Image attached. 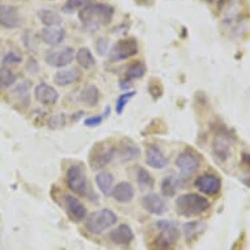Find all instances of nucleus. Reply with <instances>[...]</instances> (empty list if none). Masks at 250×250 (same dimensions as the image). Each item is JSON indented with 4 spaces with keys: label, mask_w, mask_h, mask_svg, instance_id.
<instances>
[{
    "label": "nucleus",
    "mask_w": 250,
    "mask_h": 250,
    "mask_svg": "<svg viewBox=\"0 0 250 250\" xmlns=\"http://www.w3.org/2000/svg\"><path fill=\"white\" fill-rule=\"evenodd\" d=\"M119 159L122 161H132L140 156V149L134 142L130 139L123 140L118 149Z\"/></svg>",
    "instance_id": "nucleus-19"
},
{
    "label": "nucleus",
    "mask_w": 250,
    "mask_h": 250,
    "mask_svg": "<svg viewBox=\"0 0 250 250\" xmlns=\"http://www.w3.org/2000/svg\"><path fill=\"white\" fill-rule=\"evenodd\" d=\"M177 212L182 216H198L209 208V202L199 194H184L177 198Z\"/></svg>",
    "instance_id": "nucleus-2"
},
{
    "label": "nucleus",
    "mask_w": 250,
    "mask_h": 250,
    "mask_svg": "<svg viewBox=\"0 0 250 250\" xmlns=\"http://www.w3.org/2000/svg\"><path fill=\"white\" fill-rule=\"evenodd\" d=\"M142 206L148 212L153 213V215H163L167 211V205H165L164 199L155 193L144 195L142 198Z\"/></svg>",
    "instance_id": "nucleus-15"
},
{
    "label": "nucleus",
    "mask_w": 250,
    "mask_h": 250,
    "mask_svg": "<svg viewBox=\"0 0 250 250\" xmlns=\"http://www.w3.org/2000/svg\"><path fill=\"white\" fill-rule=\"evenodd\" d=\"M213 152L215 155L222 159V160H226L227 157L229 156V146L227 143L226 140H223L222 138H217L215 142H213Z\"/></svg>",
    "instance_id": "nucleus-29"
},
{
    "label": "nucleus",
    "mask_w": 250,
    "mask_h": 250,
    "mask_svg": "<svg viewBox=\"0 0 250 250\" xmlns=\"http://www.w3.org/2000/svg\"><path fill=\"white\" fill-rule=\"evenodd\" d=\"M244 184H245L246 186H249V188H250V178H246V180H244Z\"/></svg>",
    "instance_id": "nucleus-39"
},
{
    "label": "nucleus",
    "mask_w": 250,
    "mask_h": 250,
    "mask_svg": "<svg viewBox=\"0 0 250 250\" xmlns=\"http://www.w3.org/2000/svg\"><path fill=\"white\" fill-rule=\"evenodd\" d=\"M96 184H97V188L100 189V191L105 195V197H109L111 195V190H113V184H114V177L110 172H100L96 177Z\"/></svg>",
    "instance_id": "nucleus-23"
},
{
    "label": "nucleus",
    "mask_w": 250,
    "mask_h": 250,
    "mask_svg": "<svg viewBox=\"0 0 250 250\" xmlns=\"http://www.w3.org/2000/svg\"><path fill=\"white\" fill-rule=\"evenodd\" d=\"M13 93L19 97L21 103H25V105H28L29 104V88L26 84H20V85H17L13 90Z\"/></svg>",
    "instance_id": "nucleus-33"
},
{
    "label": "nucleus",
    "mask_w": 250,
    "mask_h": 250,
    "mask_svg": "<svg viewBox=\"0 0 250 250\" xmlns=\"http://www.w3.org/2000/svg\"><path fill=\"white\" fill-rule=\"evenodd\" d=\"M64 207H66L67 215L70 216L72 222L79 223L86 217V208L78 198L72 195H64Z\"/></svg>",
    "instance_id": "nucleus-11"
},
{
    "label": "nucleus",
    "mask_w": 250,
    "mask_h": 250,
    "mask_svg": "<svg viewBox=\"0 0 250 250\" xmlns=\"http://www.w3.org/2000/svg\"><path fill=\"white\" fill-rule=\"evenodd\" d=\"M134 194H135V190H134L130 182H119L111 190V197L114 198L117 202H119V203H128V202H131L132 198H134Z\"/></svg>",
    "instance_id": "nucleus-18"
},
{
    "label": "nucleus",
    "mask_w": 250,
    "mask_h": 250,
    "mask_svg": "<svg viewBox=\"0 0 250 250\" xmlns=\"http://www.w3.org/2000/svg\"><path fill=\"white\" fill-rule=\"evenodd\" d=\"M38 19L42 24H45L47 28L59 26L62 24V17L58 12L50 11V9H41L38 12Z\"/></svg>",
    "instance_id": "nucleus-26"
},
{
    "label": "nucleus",
    "mask_w": 250,
    "mask_h": 250,
    "mask_svg": "<svg viewBox=\"0 0 250 250\" xmlns=\"http://www.w3.org/2000/svg\"><path fill=\"white\" fill-rule=\"evenodd\" d=\"M114 15V8L105 3L86 5L79 12V19L83 26L88 30H97L101 26L110 24Z\"/></svg>",
    "instance_id": "nucleus-1"
},
{
    "label": "nucleus",
    "mask_w": 250,
    "mask_h": 250,
    "mask_svg": "<svg viewBox=\"0 0 250 250\" xmlns=\"http://www.w3.org/2000/svg\"><path fill=\"white\" fill-rule=\"evenodd\" d=\"M66 182L68 189L76 195L84 197L88 193V181L85 170L80 165H71L66 173Z\"/></svg>",
    "instance_id": "nucleus-5"
},
{
    "label": "nucleus",
    "mask_w": 250,
    "mask_h": 250,
    "mask_svg": "<svg viewBox=\"0 0 250 250\" xmlns=\"http://www.w3.org/2000/svg\"><path fill=\"white\" fill-rule=\"evenodd\" d=\"M66 37V32L64 29L59 28V26H53V28H46L42 30V40L46 45L50 46H58L61 45L62 41Z\"/></svg>",
    "instance_id": "nucleus-20"
},
{
    "label": "nucleus",
    "mask_w": 250,
    "mask_h": 250,
    "mask_svg": "<svg viewBox=\"0 0 250 250\" xmlns=\"http://www.w3.org/2000/svg\"><path fill=\"white\" fill-rule=\"evenodd\" d=\"M80 78H82V72L78 68H68V70L58 71L57 74L54 75V83L57 85L68 86L78 83Z\"/></svg>",
    "instance_id": "nucleus-17"
},
{
    "label": "nucleus",
    "mask_w": 250,
    "mask_h": 250,
    "mask_svg": "<svg viewBox=\"0 0 250 250\" xmlns=\"http://www.w3.org/2000/svg\"><path fill=\"white\" fill-rule=\"evenodd\" d=\"M34 95H36V99L43 105H54L58 103V99H59V93L57 89L46 83H41L36 86Z\"/></svg>",
    "instance_id": "nucleus-12"
},
{
    "label": "nucleus",
    "mask_w": 250,
    "mask_h": 250,
    "mask_svg": "<svg viewBox=\"0 0 250 250\" xmlns=\"http://www.w3.org/2000/svg\"><path fill=\"white\" fill-rule=\"evenodd\" d=\"M194 185L201 193L212 197V195H216L222 189V180L215 174L206 173V174H202V176L198 177Z\"/></svg>",
    "instance_id": "nucleus-10"
},
{
    "label": "nucleus",
    "mask_w": 250,
    "mask_h": 250,
    "mask_svg": "<svg viewBox=\"0 0 250 250\" xmlns=\"http://www.w3.org/2000/svg\"><path fill=\"white\" fill-rule=\"evenodd\" d=\"M176 165L177 168L180 169L182 176L190 177L198 172V169L201 167V159L198 157V155L194 151L186 149L177 157Z\"/></svg>",
    "instance_id": "nucleus-8"
},
{
    "label": "nucleus",
    "mask_w": 250,
    "mask_h": 250,
    "mask_svg": "<svg viewBox=\"0 0 250 250\" xmlns=\"http://www.w3.org/2000/svg\"><path fill=\"white\" fill-rule=\"evenodd\" d=\"M146 161L153 169H164L168 165V159L157 146H149L146 152Z\"/></svg>",
    "instance_id": "nucleus-14"
},
{
    "label": "nucleus",
    "mask_w": 250,
    "mask_h": 250,
    "mask_svg": "<svg viewBox=\"0 0 250 250\" xmlns=\"http://www.w3.org/2000/svg\"><path fill=\"white\" fill-rule=\"evenodd\" d=\"M156 228L159 229V236L152 244L153 250L172 249L180 237V229H178L177 223L172 220H160L156 223Z\"/></svg>",
    "instance_id": "nucleus-3"
},
{
    "label": "nucleus",
    "mask_w": 250,
    "mask_h": 250,
    "mask_svg": "<svg viewBox=\"0 0 250 250\" xmlns=\"http://www.w3.org/2000/svg\"><path fill=\"white\" fill-rule=\"evenodd\" d=\"M117 149L114 146H107L105 143H97L92 148L89 155V164L93 170L105 168L114 159Z\"/></svg>",
    "instance_id": "nucleus-6"
},
{
    "label": "nucleus",
    "mask_w": 250,
    "mask_h": 250,
    "mask_svg": "<svg viewBox=\"0 0 250 250\" xmlns=\"http://www.w3.org/2000/svg\"><path fill=\"white\" fill-rule=\"evenodd\" d=\"M21 22L19 11L11 5H0V25L4 28H17Z\"/></svg>",
    "instance_id": "nucleus-13"
},
{
    "label": "nucleus",
    "mask_w": 250,
    "mask_h": 250,
    "mask_svg": "<svg viewBox=\"0 0 250 250\" xmlns=\"http://www.w3.org/2000/svg\"><path fill=\"white\" fill-rule=\"evenodd\" d=\"M117 220H118V217L111 209L103 208L90 213L89 216L86 217L85 227L90 233L101 234L106 229L115 226Z\"/></svg>",
    "instance_id": "nucleus-4"
},
{
    "label": "nucleus",
    "mask_w": 250,
    "mask_h": 250,
    "mask_svg": "<svg viewBox=\"0 0 250 250\" xmlns=\"http://www.w3.org/2000/svg\"><path fill=\"white\" fill-rule=\"evenodd\" d=\"M109 238L115 245H128L134 240V232L127 224H121L109 234Z\"/></svg>",
    "instance_id": "nucleus-16"
},
{
    "label": "nucleus",
    "mask_w": 250,
    "mask_h": 250,
    "mask_svg": "<svg viewBox=\"0 0 250 250\" xmlns=\"http://www.w3.org/2000/svg\"><path fill=\"white\" fill-rule=\"evenodd\" d=\"M64 114H58V115H54L51 121H50V127L53 128H59L62 126H64Z\"/></svg>",
    "instance_id": "nucleus-35"
},
{
    "label": "nucleus",
    "mask_w": 250,
    "mask_h": 250,
    "mask_svg": "<svg viewBox=\"0 0 250 250\" xmlns=\"http://www.w3.org/2000/svg\"><path fill=\"white\" fill-rule=\"evenodd\" d=\"M205 1H207V3H212L213 0H205Z\"/></svg>",
    "instance_id": "nucleus-40"
},
{
    "label": "nucleus",
    "mask_w": 250,
    "mask_h": 250,
    "mask_svg": "<svg viewBox=\"0 0 250 250\" xmlns=\"http://www.w3.org/2000/svg\"><path fill=\"white\" fill-rule=\"evenodd\" d=\"M138 42L134 38H125V40H119L110 50L109 58L113 62H119L128 59V58L134 57L138 54Z\"/></svg>",
    "instance_id": "nucleus-7"
},
{
    "label": "nucleus",
    "mask_w": 250,
    "mask_h": 250,
    "mask_svg": "<svg viewBox=\"0 0 250 250\" xmlns=\"http://www.w3.org/2000/svg\"><path fill=\"white\" fill-rule=\"evenodd\" d=\"M136 181H138V185L142 190L152 189L155 186V181L152 178V176L147 172V169L139 168L138 169V173H136Z\"/></svg>",
    "instance_id": "nucleus-28"
},
{
    "label": "nucleus",
    "mask_w": 250,
    "mask_h": 250,
    "mask_svg": "<svg viewBox=\"0 0 250 250\" xmlns=\"http://www.w3.org/2000/svg\"><path fill=\"white\" fill-rule=\"evenodd\" d=\"M75 58V50L70 46H64V47H59V49L50 50L49 53L46 54L45 62L51 67H57L62 68L71 64L74 62Z\"/></svg>",
    "instance_id": "nucleus-9"
},
{
    "label": "nucleus",
    "mask_w": 250,
    "mask_h": 250,
    "mask_svg": "<svg viewBox=\"0 0 250 250\" xmlns=\"http://www.w3.org/2000/svg\"><path fill=\"white\" fill-rule=\"evenodd\" d=\"M80 101L83 104H85L86 106L89 107H93L96 106L97 104H99V100H100V92H99V88L96 85H86L84 89L82 90V93H80Z\"/></svg>",
    "instance_id": "nucleus-24"
},
{
    "label": "nucleus",
    "mask_w": 250,
    "mask_h": 250,
    "mask_svg": "<svg viewBox=\"0 0 250 250\" xmlns=\"http://www.w3.org/2000/svg\"><path fill=\"white\" fill-rule=\"evenodd\" d=\"M147 72V67L142 62H136V63H132L131 66H128L127 71H126V75H125V82H132V80H136V79L143 78L144 75Z\"/></svg>",
    "instance_id": "nucleus-27"
},
{
    "label": "nucleus",
    "mask_w": 250,
    "mask_h": 250,
    "mask_svg": "<svg viewBox=\"0 0 250 250\" xmlns=\"http://www.w3.org/2000/svg\"><path fill=\"white\" fill-rule=\"evenodd\" d=\"M205 229L206 224L205 223L199 222V220H193V222L185 223L184 227H182L185 238H186V241L188 242H191L194 241V240H197L198 236H201Z\"/></svg>",
    "instance_id": "nucleus-22"
},
{
    "label": "nucleus",
    "mask_w": 250,
    "mask_h": 250,
    "mask_svg": "<svg viewBox=\"0 0 250 250\" xmlns=\"http://www.w3.org/2000/svg\"><path fill=\"white\" fill-rule=\"evenodd\" d=\"M107 46H109V43H107V41L105 38H100L99 41H97V43H96L97 51H99V54H101V55H104V54L106 53Z\"/></svg>",
    "instance_id": "nucleus-37"
},
{
    "label": "nucleus",
    "mask_w": 250,
    "mask_h": 250,
    "mask_svg": "<svg viewBox=\"0 0 250 250\" xmlns=\"http://www.w3.org/2000/svg\"><path fill=\"white\" fill-rule=\"evenodd\" d=\"M75 59L78 62V64L84 70H90L96 64L95 57L88 47H80L75 53Z\"/></svg>",
    "instance_id": "nucleus-25"
},
{
    "label": "nucleus",
    "mask_w": 250,
    "mask_h": 250,
    "mask_svg": "<svg viewBox=\"0 0 250 250\" xmlns=\"http://www.w3.org/2000/svg\"><path fill=\"white\" fill-rule=\"evenodd\" d=\"M241 163L248 170H250V153H242Z\"/></svg>",
    "instance_id": "nucleus-38"
},
{
    "label": "nucleus",
    "mask_w": 250,
    "mask_h": 250,
    "mask_svg": "<svg viewBox=\"0 0 250 250\" xmlns=\"http://www.w3.org/2000/svg\"><path fill=\"white\" fill-rule=\"evenodd\" d=\"M182 186H184V184H182L181 178L170 174V176L165 177L161 182V193L164 197L172 198L176 195L178 189H182Z\"/></svg>",
    "instance_id": "nucleus-21"
},
{
    "label": "nucleus",
    "mask_w": 250,
    "mask_h": 250,
    "mask_svg": "<svg viewBox=\"0 0 250 250\" xmlns=\"http://www.w3.org/2000/svg\"><path fill=\"white\" fill-rule=\"evenodd\" d=\"M16 82V75L13 74L9 68H0V86L1 88H8V86L13 85Z\"/></svg>",
    "instance_id": "nucleus-31"
},
{
    "label": "nucleus",
    "mask_w": 250,
    "mask_h": 250,
    "mask_svg": "<svg viewBox=\"0 0 250 250\" xmlns=\"http://www.w3.org/2000/svg\"><path fill=\"white\" fill-rule=\"evenodd\" d=\"M135 93L136 92L131 90V92H126V93H122V95L119 96L118 100H117V104H115V111H117V114H122L123 109L126 107L128 101L135 96Z\"/></svg>",
    "instance_id": "nucleus-32"
},
{
    "label": "nucleus",
    "mask_w": 250,
    "mask_h": 250,
    "mask_svg": "<svg viewBox=\"0 0 250 250\" xmlns=\"http://www.w3.org/2000/svg\"><path fill=\"white\" fill-rule=\"evenodd\" d=\"M92 0H67V3L63 5V12L74 13L79 9L85 8L86 5L90 4Z\"/></svg>",
    "instance_id": "nucleus-30"
},
{
    "label": "nucleus",
    "mask_w": 250,
    "mask_h": 250,
    "mask_svg": "<svg viewBox=\"0 0 250 250\" xmlns=\"http://www.w3.org/2000/svg\"><path fill=\"white\" fill-rule=\"evenodd\" d=\"M104 121L103 115H96V117H89L84 121V125L88 126V127H96V126H100Z\"/></svg>",
    "instance_id": "nucleus-34"
},
{
    "label": "nucleus",
    "mask_w": 250,
    "mask_h": 250,
    "mask_svg": "<svg viewBox=\"0 0 250 250\" xmlns=\"http://www.w3.org/2000/svg\"><path fill=\"white\" fill-rule=\"evenodd\" d=\"M21 62V57L19 54L16 53H9L7 54L3 59V63L4 64H9V63H20Z\"/></svg>",
    "instance_id": "nucleus-36"
}]
</instances>
